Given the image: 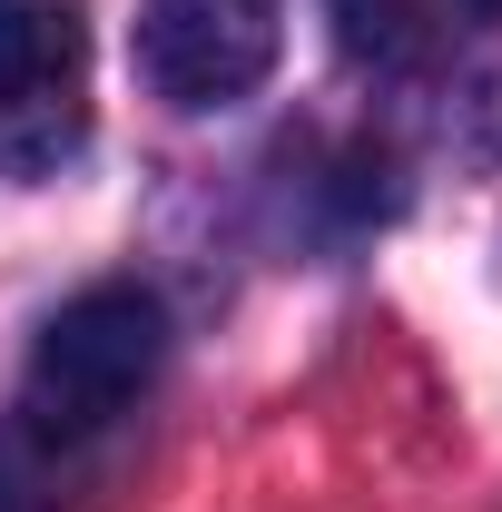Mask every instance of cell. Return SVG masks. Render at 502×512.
<instances>
[{
    "label": "cell",
    "mask_w": 502,
    "mask_h": 512,
    "mask_svg": "<svg viewBox=\"0 0 502 512\" xmlns=\"http://www.w3.org/2000/svg\"><path fill=\"white\" fill-rule=\"evenodd\" d=\"M168 365V306L148 286H79L40 325L20 394L0 414V512H60L138 424L148 384Z\"/></svg>",
    "instance_id": "6da1fadb"
},
{
    "label": "cell",
    "mask_w": 502,
    "mask_h": 512,
    "mask_svg": "<svg viewBox=\"0 0 502 512\" xmlns=\"http://www.w3.org/2000/svg\"><path fill=\"white\" fill-rule=\"evenodd\" d=\"M89 138V20L79 0H0V168L60 178Z\"/></svg>",
    "instance_id": "7a4b0ae2"
},
{
    "label": "cell",
    "mask_w": 502,
    "mask_h": 512,
    "mask_svg": "<svg viewBox=\"0 0 502 512\" xmlns=\"http://www.w3.org/2000/svg\"><path fill=\"white\" fill-rule=\"evenodd\" d=\"M286 50V0H138V79L168 109H237Z\"/></svg>",
    "instance_id": "3957f363"
},
{
    "label": "cell",
    "mask_w": 502,
    "mask_h": 512,
    "mask_svg": "<svg viewBox=\"0 0 502 512\" xmlns=\"http://www.w3.org/2000/svg\"><path fill=\"white\" fill-rule=\"evenodd\" d=\"M325 20H335V50L355 69L414 79V69H443L473 40H493L502 0H325Z\"/></svg>",
    "instance_id": "277c9868"
}]
</instances>
